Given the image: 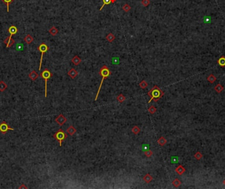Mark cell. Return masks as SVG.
<instances>
[{
  "label": "cell",
  "instance_id": "cell-1",
  "mask_svg": "<svg viewBox=\"0 0 225 189\" xmlns=\"http://www.w3.org/2000/svg\"><path fill=\"white\" fill-rule=\"evenodd\" d=\"M148 95L150 97V100L148 101V103H151L153 100L155 102H157L158 100L161 99L164 95V92L160 89L157 86H155L151 89L148 93Z\"/></svg>",
  "mask_w": 225,
  "mask_h": 189
},
{
  "label": "cell",
  "instance_id": "cell-2",
  "mask_svg": "<svg viewBox=\"0 0 225 189\" xmlns=\"http://www.w3.org/2000/svg\"><path fill=\"white\" fill-rule=\"evenodd\" d=\"M111 73L109 69L107 67V66H106L105 65L102 67L100 69V75H101V77H102V79H101V83L100 84V86H99V88H98V92H97V94H96V96L95 97V101H97V99H98V95H99V94H100V90H101V86H102V84H103V81L105 80V79L107 78V77H109L110 75H111Z\"/></svg>",
  "mask_w": 225,
  "mask_h": 189
},
{
  "label": "cell",
  "instance_id": "cell-3",
  "mask_svg": "<svg viewBox=\"0 0 225 189\" xmlns=\"http://www.w3.org/2000/svg\"><path fill=\"white\" fill-rule=\"evenodd\" d=\"M39 76L45 81V97H47V81L53 77V74L51 73L49 69H45L40 73Z\"/></svg>",
  "mask_w": 225,
  "mask_h": 189
},
{
  "label": "cell",
  "instance_id": "cell-4",
  "mask_svg": "<svg viewBox=\"0 0 225 189\" xmlns=\"http://www.w3.org/2000/svg\"><path fill=\"white\" fill-rule=\"evenodd\" d=\"M68 137V135L66 134L62 129H59L56 133L53 135V138L59 141L60 146H62V142Z\"/></svg>",
  "mask_w": 225,
  "mask_h": 189
},
{
  "label": "cell",
  "instance_id": "cell-5",
  "mask_svg": "<svg viewBox=\"0 0 225 189\" xmlns=\"http://www.w3.org/2000/svg\"><path fill=\"white\" fill-rule=\"evenodd\" d=\"M38 49L41 52V58H40V63H39V71L41 70V63H42V60H43V54L45 53V52H47V51L49 50V47L47 46L45 43H41L40 45L38 46Z\"/></svg>",
  "mask_w": 225,
  "mask_h": 189
},
{
  "label": "cell",
  "instance_id": "cell-6",
  "mask_svg": "<svg viewBox=\"0 0 225 189\" xmlns=\"http://www.w3.org/2000/svg\"><path fill=\"white\" fill-rule=\"evenodd\" d=\"M10 130L11 131H13L14 129L10 127L5 121H3L2 123H1V124H0V132L2 134L5 135V134L7 133L8 131H10Z\"/></svg>",
  "mask_w": 225,
  "mask_h": 189
},
{
  "label": "cell",
  "instance_id": "cell-7",
  "mask_svg": "<svg viewBox=\"0 0 225 189\" xmlns=\"http://www.w3.org/2000/svg\"><path fill=\"white\" fill-rule=\"evenodd\" d=\"M67 118H66L64 116L63 114H60L55 118V121H56V123L60 126L63 125L64 124L67 122Z\"/></svg>",
  "mask_w": 225,
  "mask_h": 189
},
{
  "label": "cell",
  "instance_id": "cell-8",
  "mask_svg": "<svg viewBox=\"0 0 225 189\" xmlns=\"http://www.w3.org/2000/svg\"><path fill=\"white\" fill-rule=\"evenodd\" d=\"M3 43L6 45V47L9 48V47H11L12 46L15 44V40L12 38V36H10L6 38L3 41Z\"/></svg>",
  "mask_w": 225,
  "mask_h": 189
},
{
  "label": "cell",
  "instance_id": "cell-9",
  "mask_svg": "<svg viewBox=\"0 0 225 189\" xmlns=\"http://www.w3.org/2000/svg\"><path fill=\"white\" fill-rule=\"evenodd\" d=\"M78 71L75 69H74V68L71 69L69 70V71L68 72V75L73 79H75V78L78 76Z\"/></svg>",
  "mask_w": 225,
  "mask_h": 189
},
{
  "label": "cell",
  "instance_id": "cell-10",
  "mask_svg": "<svg viewBox=\"0 0 225 189\" xmlns=\"http://www.w3.org/2000/svg\"><path fill=\"white\" fill-rule=\"evenodd\" d=\"M175 171L177 174H178L179 175H182V174H184L185 171H186V169L184 168V167L182 166V165H179L176 169H175Z\"/></svg>",
  "mask_w": 225,
  "mask_h": 189
},
{
  "label": "cell",
  "instance_id": "cell-11",
  "mask_svg": "<svg viewBox=\"0 0 225 189\" xmlns=\"http://www.w3.org/2000/svg\"><path fill=\"white\" fill-rule=\"evenodd\" d=\"M8 32L10 34V36L15 35L18 32V28L15 25H11L8 28Z\"/></svg>",
  "mask_w": 225,
  "mask_h": 189
},
{
  "label": "cell",
  "instance_id": "cell-12",
  "mask_svg": "<svg viewBox=\"0 0 225 189\" xmlns=\"http://www.w3.org/2000/svg\"><path fill=\"white\" fill-rule=\"evenodd\" d=\"M28 77H29V78H30L32 81H36V79L38 78L39 75H38V73H36L35 71H32V72L28 75Z\"/></svg>",
  "mask_w": 225,
  "mask_h": 189
},
{
  "label": "cell",
  "instance_id": "cell-13",
  "mask_svg": "<svg viewBox=\"0 0 225 189\" xmlns=\"http://www.w3.org/2000/svg\"><path fill=\"white\" fill-rule=\"evenodd\" d=\"M71 61H72V63L74 64V65L78 66L80 65V63L81 61H82V60H81V59L78 56L75 55L73 58L72 59Z\"/></svg>",
  "mask_w": 225,
  "mask_h": 189
},
{
  "label": "cell",
  "instance_id": "cell-14",
  "mask_svg": "<svg viewBox=\"0 0 225 189\" xmlns=\"http://www.w3.org/2000/svg\"><path fill=\"white\" fill-rule=\"evenodd\" d=\"M76 132V129L73 126H70L67 129V133L69 135H71V136H73V135H75Z\"/></svg>",
  "mask_w": 225,
  "mask_h": 189
},
{
  "label": "cell",
  "instance_id": "cell-15",
  "mask_svg": "<svg viewBox=\"0 0 225 189\" xmlns=\"http://www.w3.org/2000/svg\"><path fill=\"white\" fill-rule=\"evenodd\" d=\"M24 41H25L27 44H30L32 42L34 41V38H33V37H32L31 35H30V34H27V35L25 37V38H24Z\"/></svg>",
  "mask_w": 225,
  "mask_h": 189
},
{
  "label": "cell",
  "instance_id": "cell-16",
  "mask_svg": "<svg viewBox=\"0 0 225 189\" xmlns=\"http://www.w3.org/2000/svg\"><path fill=\"white\" fill-rule=\"evenodd\" d=\"M217 63L219 64V65L221 66V67H225V57L223 56V55L221 57L217 60Z\"/></svg>",
  "mask_w": 225,
  "mask_h": 189
},
{
  "label": "cell",
  "instance_id": "cell-17",
  "mask_svg": "<svg viewBox=\"0 0 225 189\" xmlns=\"http://www.w3.org/2000/svg\"><path fill=\"white\" fill-rule=\"evenodd\" d=\"M143 179H144V181L146 183H151V182L152 181L153 177H152V176L151 175L148 173V174H146L144 177Z\"/></svg>",
  "mask_w": 225,
  "mask_h": 189
},
{
  "label": "cell",
  "instance_id": "cell-18",
  "mask_svg": "<svg viewBox=\"0 0 225 189\" xmlns=\"http://www.w3.org/2000/svg\"><path fill=\"white\" fill-rule=\"evenodd\" d=\"M49 34H51L52 36H55L58 34L59 30L55 26H52V27L49 30Z\"/></svg>",
  "mask_w": 225,
  "mask_h": 189
},
{
  "label": "cell",
  "instance_id": "cell-19",
  "mask_svg": "<svg viewBox=\"0 0 225 189\" xmlns=\"http://www.w3.org/2000/svg\"><path fill=\"white\" fill-rule=\"evenodd\" d=\"M214 89H215V90L216 92L219 94V93H221V92L223 91L224 87L222 86L221 84H217L215 86Z\"/></svg>",
  "mask_w": 225,
  "mask_h": 189
},
{
  "label": "cell",
  "instance_id": "cell-20",
  "mask_svg": "<svg viewBox=\"0 0 225 189\" xmlns=\"http://www.w3.org/2000/svg\"><path fill=\"white\" fill-rule=\"evenodd\" d=\"M207 81H208L209 83L213 84V83H214L216 81H217V78H216V77H215V75H214L213 74H211V75L207 78Z\"/></svg>",
  "mask_w": 225,
  "mask_h": 189
},
{
  "label": "cell",
  "instance_id": "cell-21",
  "mask_svg": "<svg viewBox=\"0 0 225 189\" xmlns=\"http://www.w3.org/2000/svg\"><path fill=\"white\" fill-rule=\"evenodd\" d=\"M7 88V84L3 81H0V92H3Z\"/></svg>",
  "mask_w": 225,
  "mask_h": 189
},
{
  "label": "cell",
  "instance_id": "cell-22",
  "mask_svg": "<svg viewBox=\"0 0 225 189\" xmlns=\"http://www.w3.org/2000/svg\"><path fill=\"white\" fill-rule=\"evenodd\" d=\"M157 142H158V144H159V146H163L165 144H166V143H167V140L165 139V137H160L159 139H158Z\"/></svg>",
  "mask_w": 225,
  "mask_h": 189
},
{
  "label": "cell",
  "instance_id": "cell-23",
  "mask_svg": "<svg viewBox=\"0 0 225 189\" xmlns=\"http://www.w3.org/2000/svg\"><path fill=\"white\" fill-rule=\"evenodd\" d=\"M106 40L109 42H112L115 40V36L112 34V33H109L106 36Z\"/></svg>",
  "mask_w": 225,
  "mask_h": 189
},
{
  "label": "cell",
  "instance_id": "cell-24",
  "mask_svg": "<svg viewBox=\"0 0 225 189\" xmlns=\"http://www.w3.org/2000/svg\"><path fill=\"white\" fill-rule=\"evenodd\" d=\"M172 184H173V185L175 187L178 188V187H180V186L181 185L182 183H181V181H180V180L176 178V179L173 180V181L172 182Z\"/></svg>",
  "mask_w": 225,
  "mask_h": 189
},
{
  "label": "cell",
  "instance_id": "cell-25",
  "mask_svg": "<svg viewBox=\"0 0 225 189\" xmlns=\"http://www.w3.org/2000/svg\"><path fill=\"white\" fill-rule=\"evenodd\" d=\"M2 2H3L4 3L6 4V5H7V11L9 13V5L10 4L13 3L15 0H1Z\"/></svg>",
  "mask_w": 225,
  "mask_h": 189
},
{
  "label": "cell",
  "instance_id": "cell-26",
  "mask_svg": "<svg viewBox=\"0 0 225 189\" xmlns=\"http://www.w3.org/2000/svg\"><path fill=\"white\" fill-rule=\"evenodd\" d=\"M116 100H117L118 102H120V103H122L123 101H124L126 100V97L123 95V94H120L117 96V97H116Z\"/></svg>",
  "mask_w": 225,
  "mask_h": 189
},
{
  "label": "cell",
  "instance_id": "cell-27",
  "mask_svg": "<svg viewBox=\"0 0 225 189\" xmlns=\"http://www.w3.org/2000/svg\"><path fill=\"white\" fill-rule=\"evenodd\" d=\"M132 132L133 134L136 135L140 133V129L139 127H138V126H134V127L132 129Z\"/></svg>",
  "mask_w": 225,
  "mask_h": 189
},
{
  "label": "cell",
  "instance_id": "cell-28",
  "mask_svg": "<svg viewBox=\"0 0 225 189\" xmlns=\"http://www.w3.org/2000/svg\"><path fill=\"white\" fill-rule=\"evenodd\" d=\"M139 86H140V88H142V89H145V88H146L147 87H148V83H147L146 81H144V80H143V81L139 84Z\"/></svg>",
  "mask_w": 225,
  "mask_h": 189
},
{
  "label": "cell",
  "instance_id": "cell-29",
  "mask_svg": "<svg viewBox=\"0 0 225 189\" xmlns=\"http://www.w3.org/2000/svg\"><path fill=\"white\" fill-rule=\"evenodd\" d=\"M122 9H123V11H124V12H126V13H127V12L130 11V9H131V7H130V5H128V3H125L124 5H123V7H122Z\"/></svg>",
  "mask_w": 225,
  "mask_h": 189
},
{
  "label": "cell",
  "instance_id": "cell-30",
  "mask_svg": "<svg viewBox=\"0 0 225 189\" xmlns=\"http://www.w3.org/2000/svg\"><path fill=\"white\" fill-rule=\"evenodd\" d=\"M111 63L113 65H118L120 63V59L119 57H112L111 59Z\"/></svg>",
  "mask_w": 225,
  "mask_h": 189
},
{
  "label": "cell",
  "instance_id": "cell-31",
  "mask_svg": "<svg viewBox=\"0 0 225 189\" xmlns=\"http://www.w3.org/2000/svg\"><path fill=\"white\" fill-rule=\"evenodd\" d=\"M148 111L151 114H154L157 111V108L155 106H153V105H151L150 107V108L148 109Z\"/></svg>",
  "mask_w": 225,
  "mask_h": 189
},
{
  "label": "cell",
  "instance_id": "cell-32",
  "mask_svg": "<svg viewBox=\"0 0 225 189\" xmlns=\"http://www.w3.org/2000/svg\"><path fill=\"white\" fill-rule=\"evenodd\" d=\"M194 157L197 160H200L201 159H202L203 157V154L201 153L200 152H197L194 154Z\"/></svg>",
  "mask_w": 225,
  "mask_h": 189
},
{
  "label": "cell",
  "instance_id": "cell-33",
  "mask_svg": "<svg viewBox=\"0 0 225 189\" xmlns=\"http://www.w3.org/2000/svg\"><path fill=\"white\" fill-rule=\"evenodd\" d=\"M103 5L101 6V7L100 9V11H101V10H102V9L104 7V6L106 5H109V4H110L111 3V0H103Z\"/></svg>",
  "mask_w": 225,
  "mask_h": 189
},
{
  "label": "cell",
  "instance_id": "cell-34",
  "mask_svg": "<svg viewBox=\"0 0 225 189\" xmlns=\"http://www.w3.org/2000/svg\"><path fill=\"white\" fill-rule=\"evenodd\" d=\"M144 154H145V155H146V157H150L152 155H153V152H152L151 150H146V151H145Z\"/></svg>",
  "mask_w": 225,
  "mask_h": 189
},
{
  "label": "cell",
  "instance_id": "cell-35",
  "mask_svg": "<svg viewBox=\"0 0 225 189\" xmlns=\"http://www.w3.org/2000/svg\"><path fill=\"white\" fill-rule=\"evenodd\" d=\"M141 3H142V5L144 7H148L150 5V0H142Z\"/></svg>",
  "mask_w": 225,
  "mask_h": 189
},
{
  "label": "cell",
  "instance_id": "cell-36",
  "mask_svg": "<svg viewBox=\"0 0 225 189\" xmlns=\"http://www.w3.org/2000/svg\"><path fill=\"white\" fill-rule=\"evenodd\" d=\"M171 161L173 163H177L178 161V157H177V156H173V157H171Z\"/></svg>",
  "mask_w": 225,
  "mask_h": 189
},
{
  "label": "cell",
  "instance_id": "cell-37",
  "mask_svg": "<svg viewBox=\"0 0 225 189\" xmlns=\"http://www.w3.org/2000/svg\"><path fill=\"white\" fill-rule=\"evenodd\" d=\"M149 148H150V146H149L148 144H143L142 145V150L143 151H144V152L148 150H150Z\"/></svg>",
  "mask_w": 225,
  "mask_h": 189
},
{
  "label": "cell",
  "instance_id": "cell-38",
  "mask_svg": "<svg viewBox=\"0 0 225 189\" xmlns=\"http://www.w3.org/2000/svg\"><path fill=\"white\" fill-rule=\"evenodd\" d=\"M19 189H28V187H26V186L25 185L23 184V185H21V187H19Z\"/></svg>",
  "mask_w": 225,
  "mask_h": 189
},
{
  "label": "cell",
  "instance_id": "cell-39",
  "mask_svg": "<svg viewBox=\"0 0 225 189\" xmlns=\"http://www.w3.org/2000/svg\"><path fill=\"white\" fill-rule=\"evenodd\" d=\"M116 0H111V3H115V2H116Z\"/></svg>",
  "mask_w": 225,
  "mask_h": 189
},
{
  "label": "cell",
  "instance_id": "cell-40",
  "mask_svg": "<svg viewBox=\"0 0 225 189\" xmlns=\"http://www.w3.org/2000/svg\"><path fill=\"white\" fill-rule=\"evenodd\" d=\"M223 184H224V185H225V180H224V181H223Z\"/></svg>",
  "mask_w": 225,
  "mask_h": 189
}]
</instances>
